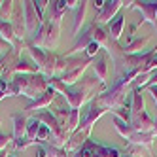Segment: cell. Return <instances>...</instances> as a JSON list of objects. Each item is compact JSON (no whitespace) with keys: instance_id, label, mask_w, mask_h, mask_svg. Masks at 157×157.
I'll return each mask as SVG.
<instances>
[{"instance_id":"38","label":"cell","mask_w":157,"mask_h":157,"mask_svg":"<svg viewBox=\"0 0 157 157\" xmlns=\"http://www.w3.org/2000/svg\"><path fill=\"white\" fill-rule=\"evenodd\" d=\"M80 6V2H78V0H66V8L68 10H74V8H78Z\"/></svg>"},{"instance_id":"32","label":"cell","mask_w":157,"mask_h":157,"mask_svg":"<svg viewBox=\"0 0 157 157\" xmlns=\"http://www.w3.org/2000/svg\"><path fill=\"white\" fill-rule=\"evenodd\" d=\"M12 138H13V136H10V134H0V151L6 150V146L12 142Z\"/></svg>"},{"instance_id":"20","label":"cell","mask_w":157,"mask_h":157,"mask_svg":"<svg viewBox=\"0 0 157 157\" xmlns=\"http://www.w3.org/2000/svg\"><path fill=\"white\" fill-rule=\"evenodd\" d=\"M87 4L89 2H80V6L76 8V17H74V34H78L82 29V23H83V17H85V12H87Z\"/></svg>"},{"instance_id":"36","label":"cell","mask_w":157,"mask_h":157,"mask_svg":"<svg viewBox=\"0 0 157 157\" xmlns=\"http://www.w3.org/2000/svg\"><path fill=\"white\" fill-rule=\"evenodd\" d=\"M36 157H49L48 155V150L44 148V146H38V148H36Z\"/></svg>"},{"instance_id":"8","label":"cell","mask_w":157,"mask_h":157,"mask_svg":"<svg viewBox=\"0 0 157 157\" xmlns=\"http://www.w3.org/2000/svg\"><path fill=\"white\" fill-rule=\"evenodd\" d=\"M155 134L153 132H138V131H134L132 132V136L127 140L129 144H132V146H140V148H144V150H151V146H153V142H155Z\"/></svg>"},{"instance_id":"25","label":"cell","mask_w":157,"mask_h":157,"mask_svg":"<svg viewBox=\"0 0 157 157\" xmlns=\"http://www.w3.org/2000/svg\"><path fill=\"white\" fill-rule=\"evenodd\" d=\"M97 155L98 157H121L117 148H110V146H97Z\"/></svg>"},{"instance_id":"7","label":"cell","mask_w":157,"mask_h":157,"mask_svg":"<svg viewBox=\"0 0 157 157\" xmlns=\"http://www.w3.org/2000/svg\"><path fill=\"white\" fill-rule=\"evenodd\" d=\"M91 64V59H85L83 63H80L78 66H72V68H68L64 74H63V83L66 85V87H70V85H74V83H78L80 82V78L83 76V72L87 70V66Z\"/></svg>"},{"instance_id":"21","label":"cell","mask_w":157,"mask_h":157,"mask_svg":"<svg viewBox=\"0 0 157 157\" xmlns=\"http://www.w3.org/2000/svg\"><path fill=\"white\" fill-rule=\"evenodd\" d=\"M38 129H40V121H38V117L34 116V117H30L29 121H27V138H30L32 142L36 140V132H38Z\"/></svg>"},{"instance_id":"24","label":"cell","mask_w":157,"mask_h":157,"mask_svg":"<svg viewBox=\"0 0 157 157\" xmlns=\"http://www.w3.org/2000/svg\"><path fill=\"white\" fill-rule=\"evenodd\" d=\"M114 116H117L119 119H123L125 123H131L132 121V114H131V106L127 104H121L117 110H114Z\"/></svg>"},{"instance_id":"31","label":"cell","mask_w":157,"mask_h":157,"mask_svg":"<svg viewBox=\"0 0 157 157\" xmlns=\"http://www.w3.org/2000/svg\"><path fill=\"white\" fill-rule=\"evenodd\" d=\"M13 144H15V148H17V150H25V148H29V146H32L34 142L25 136V138H21V140H15Z\"/></svg>"},{"instance_id":"29","label":"cell","mask_w":157,"mask_h":157,"mask_svg":"<svg viewBox=\"0 0 157 157\" xmlns=\"http://www.w3.org/2000/svg\"><path fill=\"white\" fill-rule=\"evenodd\" d=\"M98 51H100V46H98L97 42H91L87 46V49H85V57L87 59H93V57H97V55H98Z\"/></svg>"},{"instance_id":"30","label":"cell","mask_w":157,"mask_h":157,"mask_svg":"<svg viewBox=\"0 0 157 157\" xmlns=\"http://www.w3.org/2000/svg\"><path fill=\"white\" fill-rule=\"evenodd\" d=\"M32 4H34V10H36V13H38V17H40V21H42V23H44V10H46L48 8V4L49 2H46V0H38V2H32Z\"/></svg>"},{"instance_id":"39","label":"cell","mask_w":157,"mask_h":157,"mask_svg":"<svg viewBox=\"0 0 157 157\" xmlns=\"http://www.w3.org/2000/svg\"><path fill=\"white\" fill-rule=\"evenodd\" d=\"M0 157H8V153H6V151H2V153H0Z\"/></svg>"},{"instance_id":"40","label":"cell","mask_w":157,"mask_h":157,"mask_svg":"<svg viewBox=\"0 0 157 157\" xmlns=\"http://www.w3.org/2000/svg\"><path fill=\"white\" fill-rule=\"evenodd\" d=\"M121 157H132V155H129V153H125V155H121Z\"/></svg>"},{"instance_id":"15","label":"cell","mask_w":157,"mask_h":157,"mask_svg":"<svg viewBox=\"0 0 157 157\" xmlns=\"http://www.w3.org/2000/svg\"><path fill=\"white\" fill-rule=\"evenodd\" d=\"M29 51L32 55V61L36 63L38 72H42L44 66H46V61H48V51L42 49V48H36V46H29Z\"/></svg>"},{"instance_id":"22","label":"cell","mask_w":157,"mask_h":157,"mask_svg":"<svg viewBox=\"0 0 157 157\" xmlns=\"http://www.w3.org/2000/svg\"><path fill=\"white\" fill-rule=\"evenodd\" d=\"M13 72H15V74L21 72V74H29V76H30V74H36L38 68H36V66H32L30 63H27V61H19V63L13 66Z\"/></svg>"},{"instance_id":"41","label":"cell","mask_w":157,"mask_h":157,"mask_svg":"<svg viewBox=\"0 0 157 157\" xmlns=\"http://www.w3.org/2000/svg\"><path fill=\"white\" fill-rule=\"evenodd\" d=\"M8 157H17V155H15V153H12V155H8Z\"/></svg>"},{"instance_id":"37","label":"cell","mask_w":157,"mask_h":157,"mask_svg":"<svg viewBox=\"0 0 157 157\" xmlns=\"http://www.w3.org/2000/svg\"><path fill=\"white\" fill-rule=\"evenodd\" d=\"M148 91H150L151 98L155 100V106H157V85H151V87H148Z\"/></svg>"},{"instance_id":"4","label":"cell","mask_w":157,"mask_h":157,"mask_svg":"<svg viewBox=\"0 0 157 157\" xmlns=\"http://www.w3.org/2000/svg\"><path fill=\"white\" fill-rule=\"evenodd\" d=\"M21 4H23V23H25L27 34H36L42 21H40L36 10H34V4L32 2H21Z\"/></svg>"},{"instance_id":"13","label":"cell","mask_w":157,"mask_h":157,"mask_svg":"<svg viewBox=\"0 0 157 157\" xmlns=\"http://www.w3.org/2000/svg\"><path fill=\"white\" fill-rule=\"evenodd\" d=\"M123 29H125V15L117 13V15H116V19L108 23V32H110V38L117 42V40L121 38V34H123Z\"/></svg>"},{"instance_id":"12","label":"cell","mask_w":157,"mask_h":157,"mask_svg":"<svg viewBox=\"0 0 157 157\" xmlns=\"http://www.w3.org/2000/svg\"><path fill=\"white\" fill-rule=\"evenodd\" d=\"M87 91H83V89H78V91H66L64 98H66V102L70 104V110H78L83 102H85V98H87Z\"/></svg>"},{"instance_id":"16","label":"cell","mask_w":157,"mask_h":157,"mask_svg":"<svg viewBox=\"0 0 157 157\" xmlns=\"http://www.w3.org/2000/svg\"><path fill=\"white\" fill-rule=\"evenodd\" d=\"M91 64H93V70H95V74H97V78H98L100 85H104L106 78H108V63H106V59H104V57H98V59H95Z\"/></svg>"},{"instance_id":"1","label":"cell","mask_w":157,"mask_h":157,"mask_svg":"<svg viewBox=\"0 0 157 157\" xmlns=\"http://www.w3.org/2000/svg\"><path fill=\"white\" fill-rule=\"evenodd\" d=\"M13 83L19 89V95H25L32 100H36L49 89V83L44 74H30V76L21 74L13 78Z\"/></svg>"},{"instance_id":"5","label":"cell","mask_w":157,"mask_h":157,"mask_svg":"<svg viewBox=\"0 0 157 157\" xmlns=\"http://www.w3.org/2000/svg\"><path fill=\"white\" fill-rule=\"evenodd\" d=\"M104 112H106V110H104L102 106H98L97 102H93L91 106H89V110H87V116H85V117L80 121V127H78V131H80V132H83L85 136L89 138V132H91L93 125L97 123V119H98L100 116H102Z\"/></svg>"},{"instance_id":"6","label":"cell","mask_w":157,"mask_h":157,"mask_svg":"<svg viewBox=\"0 0 157 157\" xmlns=\"http://www.w3.org/2000/svg\"><path fill=\"white\" fill-rule=\"evenodd\" d=\"M125 6V2H121V0H112V2H106L104 10L97 15V21H95V25H104V23H110V21H114L117 12Z\"/></svg>"},{"instance_id":"10","label":"cell","mask_w":157,"mask_h":157,"mask_svg":"<svg viewBox=\"0 0 157 157\" xmlns=\"http://www.w3.org/2000/svg\"><path fill=\"white\" fill-rule=\"evenodd\" d=\"M144 91L138 87H134V91H132V104H131V114L132 117H136L140 114H144L146 112V100H144Z\"/></svg>"},{"instance_id":"42","label":"cell","mask_w":157,"mask_h":157,"mask_svg":"<svg viewBox=\"0 0 157 157\" xmlns=\"http://www.w3.org/2000/svg\"><path fill=\"white\" fill-rule=\"evenodd\" d=\"M0 8H2V2H0Z\"/></svg>"},{"instance_id":"14","label":"cell","mask_w":157,"mask_h":157,"mask_svg":"<svg viewBox=\"0 0 157 157\" xmlns=\"http://www.w3.org/2000/svg\"><path fill=\"white\" fill-rule=\"evenodd\" d=\"M93 42H97L100 48H104L108 53L112 51V44H110V32L104 27H97L95 25V32H93Z\"/></svg>"},{"instance_id":"26","label":"cell","mask_w":157,"mask_h":157,"mask_svg":"<svg viewBox=\"0 0 157 157\" xmlns=\"http://www.w3.org/2000/svg\"><path fill=\"white\" fill-rule=\"evenodd\" d=\"M13 6H15V2H12V0L2 2V8H0V21H10V17L13 13Z\"/></svg>"},{"instance_id":"9","label":"cell","mask_w":157,"mask_h":157,"mask_svg":"<svg viewBox=\"0 0 157 157\" xmlns=\"http://www.w3.org/2000/svg\"><path fill=\"white\" fill-rule=\"evenodd\" d=\"M12 119H13V134H12L13 142L25 138L27 136V121H29V117H25V114H13Z\"/></svg>"},{"instance_id":"2","label":"cell","mask_w":157,"mask_h":157,"mask_svg":"<svg viewBox=\"0 0 157 157\" xmlns=\"http://www.w3.org/2000/svg\"><path fill=\"white\" fill-rule=\"evenodd\" d=\"M125 91H127V87H123L121 83H114V87L108 89V91H104L102 95H100L95 102L98 106H102L104 110H110V112H114L117 110L121 104H123V98H125Z\"/></svg>"},{"instance_id":"23","label":"cell","mask_w":157,"mask_h":157,"mask_svg":"<svg viewBox=\"0 0 157 157\" xmlns=\"http://www.w3.org/2000/svg\"><path fill=\"white\" fill-rule=\"evenodd\" d=\"M80 127V110H70L68 116V134H74Z\"/></svg>"},{"instance_id":"3","label":"cell","mask_w":157,"mask_h":157,"mask_svg":"<svg viewBox=\"0 0 157 157\" xmlns=\"http://www.w3.org/2000/svg\"><path fill=\"white\" fill-rule=\"evenodd\" d=\"M127 10H138L144 17V23H150L157 29V0H146V2H125Z\"/></svg>"},{"instance_id":"34","label":"cell","mask_w":157,"mask_h":157,"mask_svg":"<svg viewBox=\"0 0 157 157\" xmlns=\"http://www.w3.org/2000/svg\"><path fill=\"white\" fill-rule=\"evenodd\" d=\"M10 49H12V46H10V44H8L2 36H0V53H8Z\"/></svg>"},{"instance_id":"27","label":"cell","mask_w":157,"mask_h":157,"mask_svg":"<svg viewBox=\"0 0 157 157\" xmlns=\"http://www.w3.org/2000/svg\"><path fill=\"white\" fill-rule=\"evenodd\" d=\"M49 136H51L49 127H46L44 123H40V129H38V132H36V140H38V142H48Z\"/></svg>"},{"instance_id":"19","label":"cell","mask_w":157,"mask_h":157,"mask_svg":"<svg viewBox=\"0 0 157 157\" xmlns=\"http://www.w3.org/2000/svg\"><path fill=\"white\" fill-rule=\"evenodd\" d=\"M114 127H116V131L121 134V136H123V138H127V140L132 136V132H134V129H132L131 123H125L123 119H119L117 116H114Z\"/></svg>"},{"instance_id":"18","label":"cell","mask_w":157,"mask_h":157,"mask_svg":"<svg viewBox=\"0 0 157 157\" xmlns=\"http://www.w3.org/2000/svg\"><path fill=\"white\" fill-rule=\"evenodd\" d=\"M148 42H150V36H144V38H134L127 48H123V53L125 55H136L140 53L146 46H148Z\"/></svg>"},{"instance_id":"35","label":"cell","mask_w":157,"mask_h":157,"mask_svg":"<svg viewBox=\"0 0 157 157\" xmlns=\"http://www.w3.org/2000/svg\"><path fill=\"white\" fill-rule=\"evenodd\" d=\"M93 6H95V10H98V13H100L104 10V6H106V0H95Z\"/></svg>"},{"instance_id":"17","label":"cell","mask_w":157,"mask_h":157,"mask_svg":"<svg viewBox=\"0 0 157 157\" xmlns=\"http://www.w3.org/2000/svg\"><path fill=\"white\" fill-rule=\"evenodd\" d=\"M0 36H2L10 46H13V44L17 42V36H15L12 21H0Z\"/></svg>"},{"instance_id":"11","label":"cell","mask_w":157,"mask_h":157,"mask_svg":"<svg viewBox=\"0 0 157 157\" xmlns=\"http://www.w3.org/2000/svg\"><path fill=\"white\" fill-rule=\"evenodd\" d=\"M53 98H55V91L49 87L46 93H44L42 97H38L36 100H32V102L25 108V112H32V110H40V108H46V106H49L51 102H53Z\"/></svg>"},{"instance_id":"28","label":"cell","mask_w":157,"mask_h":157,"mask_svg":"<svg viewBox=\"0 0 157 157\" xmlns=\"http://www.w3.org/2000/svg\"><path fill=\"white\" fill-rule=\"evenodd\" d=\"M48 155L49 157H70V153L66 151V150H63V148H53V146H48Z\"/></svg>"},{"instance_id":"33","label":"cell","mask_w":157,"mask_h":157,"mask_svg":"<svg viewBox=\"0 0 157 157\" xmlns=\"http://www.w3.org/2000/svg\"><path fill=\"white\" fill-rule=\"evenodd\" d=\"M4 97H8V82L0 80V100H2Z\"/></svg>"}]
</instances>
